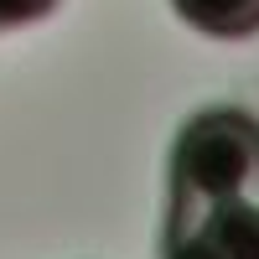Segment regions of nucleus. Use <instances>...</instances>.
<instances>
[{
    "label": "nucleus",
    "instance_id": "1",
    "mask_svg": "<svg viewBox=\"0 0 259 259\" xmlns=\"http://www.w3.org/2000/svg\"><path fill=\"white\" fill-rule=\"evenodd\" d=\"M259 192V119L244 109H202L171 150V202H212Z\"/></svg>",
    "mask_w": 259,
    "mask_h": 259
},
{
    "label": "nucleus",
    "instance_id": "2",
    "mask_svg": "<svg viewBox=\"0 0 259 259\" xmlns=\"http://www.w3.org/2000/svg\"><path fill=\"white\" fill-rule=\"evenodd\" d=\"M161 259H259V192L171 202Z\"/></svg>",
    "mask_w": 259,
    "mask_h": 259
},
{
    "label": "nucleus",
    "instance_id": "3",
    "mask_svg": "<svg viewBox=\"0 0 259 259\" xmlns=\"http://www.w3.org/2000/svg\"><path fill=\"white\" fill-rule=\"evenodd\" d=\"M171 11L202 36H254L259 31V0H171Z\"/></svg>",
    "mask_w": 259,
    "mask_h": 259
},
{
    "label": "nucleus",
    "instance_id": "4",
    "mask_svg": "<svg viewBox=\"0 0 259 259\" xmlns=\"http://www.w3.org/2000/svg\"><path fill=\"white\" fill-rule=\"evenodd\" d=\"M52 6H57V0H0V31L26 26V21H41Z\"/></svg>",
    "mask_w": 259,
    "mask_h": 259
}]
</instances>
